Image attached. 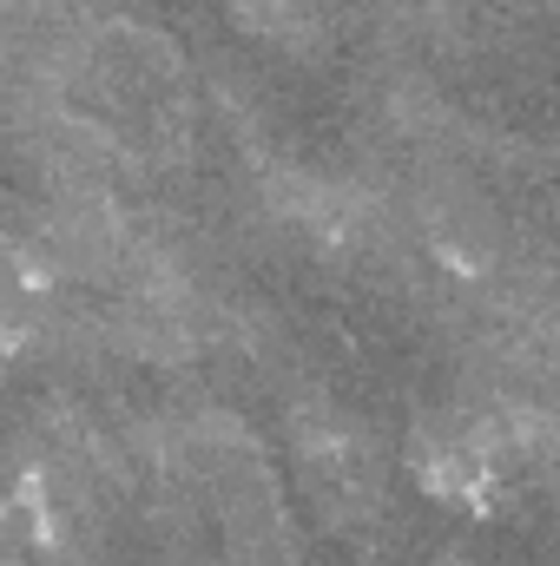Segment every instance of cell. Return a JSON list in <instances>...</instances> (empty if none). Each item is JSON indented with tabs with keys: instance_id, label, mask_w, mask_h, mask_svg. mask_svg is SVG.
I'll return each mask as SVG.
<instances>
[{
	"instance_id": "cell-1",
	"label": "cell",
	"mask_w": 560,
	"mask_h": 566,
	"mask_svg": "<svg viewBox=\"0 0 560 566\" xmlns=\"http://www.w3.org/2000/svg\"><path fill=\"white\" fill-rule=\"evenodd\" d=\"M13 86H53L60 99H73L133 158V171L185 165L198 133V93L178 40L133 13H86L60 40V53Z\"/></svg>"
},
{
	"instance_id": "cell-2",
	"label": "cell",
	"mask_w": 560,
	"mask_h": 566,
	"mask_svg": "<svg viewBox=\"0 0 560 566\" xmlns=\"http://www.w3.org/2000/svg\"><path fill=\"white\" fill-rule=\"evenodd\" d=\"M126 494L120 454L73 402H46L13 441L7 534L33 566H100L106 521Z\"/></svg>"
},
{
	"instance_id": "cell-3",
	"label": "cell",
	"mask_w": 560,
	"mask_h": 566,
	"mask_svg": "<svg viewBox=\"0 0 560 566\" xmlns=\"http://www.w3.org/2000/svg\"><path fill=\"white\" fill-rule=\"evenodd\" d=\"M290 461L297 481L310 494V507L323 514V527L350 534V541H376L390 521V474L383 454L363 428L330 402H297L290 409Z\"/></svg>"
}]
</instances>
